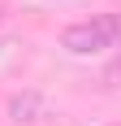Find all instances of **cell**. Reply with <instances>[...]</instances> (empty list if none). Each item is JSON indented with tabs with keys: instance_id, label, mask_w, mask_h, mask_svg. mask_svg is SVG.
I'll return each mask as SVG.
<instances>
[{
	"instance_id": "4",
	"label": "cell",
	"mask_w": 121,
	"mask_h": 126,
	"mask_svg": "<svg viewBox=\"0 0 121 126\" xmlns=\"http://www.w3.org/2000/svg\"><path fill=\"white\" fill-rule=\"evenodd\" d=\"M0 22H4V9H0Z\"/></svg>"
},
{
	"instance_id": "1",
	"label": "cell",
	"mask_w": 121,
	"mask_h": 126,
	"mask_svg": "<svg viewBox=\"0 0 121 126\" xmlns=\"http://www.w3.org/2000/svg\"><path fill=\"white\" fill-rule=\"evenodd\" d=\"M112 44H121V13H99L86 22H73L60 35V48L73 57H91V52H104Z\"/></svg>"
},
{
	"instance_id": "3",
	"label": "cell",
	"mask_w": 121,
	"mask_h": 126,
	"mask_svg": "<svg viewBox=\"0 0 121 126\" xmlns=\"http://www.w3.org/2000/svg\"><path fill=\"white\" fill-rule=\"evenodd\" d=\"M104 87H121V52H117V61L104 70Z\"/></svg>"
},
{
	"instance_id": "2",
	"label": "cell",
	"mask_w": 121,
	"mask_h": 126,
	"mask_svg": "<svg viewBox=\"0 0 121 126\" xmlns=\"http://www.w3.org/2000/svg\"><path fill=\"white\" fill-rule=\"evenodd\" d=\"M9 117H13V122H39V117H43V100H39V91H22V96H13V100H9Z\"/></svg>"
}]
</instances>
